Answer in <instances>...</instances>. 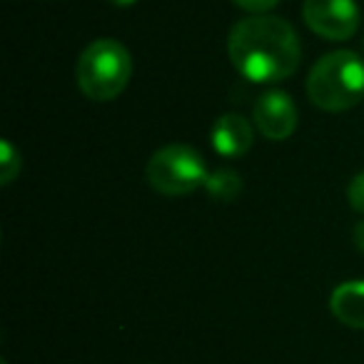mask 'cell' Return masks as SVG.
I'll return each instance as SVG.
<instances>
[{
    "instance_id": "4fadbf2b",
    "label": "cell",
    "mask_w": 364,
    "mask_h": 364,
    "mask_svg": "<svg viewBox=\"0 0 364 364\" xmlns=\"http://www.w3.org/2000/svg\"><path fill=\"white\" fill-rule=\"evenodd\" d=\"M352 240H354V247H357L359 252H364V220H362V223L354 225V230H352Z\"/></svg>"
},
{
    "instance_id": "ba28073f",
    "label": "cell",
    "mask_w": 364,
    "mask_h": 364,
    "mask_svg": "<svg viewBox=\"0 0 364 364\" xmlns=\"http://www.w3.org/2000/svg\"><path fill=\"white\" fill-rule=\"evenodd\" d=\"M332 314L352 329H364V279L339 284L329 297Z\"/></svg>"
},
{
    "instance_id": "52a82bcc",
    "label": "cell",
    "mask_w": 364,
    "mask_h": 364,
    "mask_svg": "<svg viewBox=\"0 0 364 364\" xmlns=\"http://www.w3.org/2000/svg\"><path fill=\"white\" fill-rule=\"evenodd\" d=\"M213 147L223 157H240L252 147L255 142V127L247 117L237 112H225L215 120L213 127Z\"/></svg>"
},
{
    "instance_id": "8992f818",
    "label": "cell",
    "mask_w": 364,
    "mask_h": 364,
    "mask_svg": "<svg viewBox=\"0 0 364 364\" xmlns=\"http://www.w3.org/2000/svg\"><path fill=\"white\" fill-rule=\"evenodd\" d=\"M252 122L259 130V135L267 137V140H287L297 130V105L284 90H267L255 102Z\"/></svg>"
},
{
    "instance_id": "30bf717a",
    "label": "cell",
    "mask_w": 364,
    "mask_h": 364,
    "mask_svg": "<svg viewBox=\"0 0 364 364\" xmlns=\"http://www.w3.org/2000/svg\"><path fill=\"white\" fill-rule=\"evenodd\" d=\"M21 167H23L21 150L11 140H3V145H0V182L11 185L21 175Z\"/></svg>"
},
{
    "instance_id": "9c48e42d",
    "label": "cell",
    "mask_w": 364,
    "mask_h": 364,
    "mask_svg": "<svg viewBox=\"0 0 364 364\" xmlns=\"http://www.w3.org/2000/svg\"><path fill=\"white\" fill-rule=\"evenodd\" d=\"M205 190L208 195L215 200V203H235L237 195L242 193V177L235 170H215L208 175V182H205Z\"/></svg>"
},
{
    "instance_id": "7c38bea8",
    "label": "cell",
    "mask_w": 364,
    "mask_h": 364,
    "mask_svg": "<svg viewBox=\"0 0 364 364\" xmlns=\"http://www.w3.org/2000/svg\"><path fill=\"white\" fill-rule=\"evenodd\" d=\"M279 0H235V6L242 8V11L252 13V16H264L269 13L274 6H277Z\"/></svg>"
},
{
    "instance_id": "3957f363",
    "label": "cell",
    "mask_w": 364,
    "mask_h": 364,
    "mask_svg": "<svg viewBox=\"0 0 364 364\" xmlns=\"http://www.w3.org/2000/svg\"><path fill=\"white\" fill-rule=\"evenodd\" d=\"M132 77V58L120 41L100 38L80 53L75 63V82L85 97L110 102L127 87Z\"/></svg>"
},
{
    "instance_id": "8fae6325",
    "label": "cell",
    "mask_w": 364,
    "mask_h": 364,
    "mask_svg": "<svg viewBox=\"0 0 364 364\" xmlns=\"http://www.w3.org/2000/svg\"><path fill=\"white\" fill-rule=\"evenodd\" d=\"M347 200H349V205H352V210L364 215V172L352 177V182H349V188H347Z\"/></svg>"
},
{
    "instance_id": "6da1fadb",
    "label": "cell",
    "mask_w": 364,
    "mask_h": 364,
    "mask_svg": "<svg viewBox=\"0 0 364 364\" xmlns=\"http://www.w3.org/2000/svg\"><path fill=\"white\" fill-rule=\"evenodd\" d=\"M228 55L232 68L250 82L272 85L287 80L302 60L299 36L284 18L250 16L230 31Z\"/></svg>"
},
{
    "instance_id": "5bb4252c",
    "label": "cell",
    "mask_w": 364,
    "mask_h": 364,
    "mask_svg": "<svg viewBox=\"0 0 364 364\" xmlns=\"http://www.w3.org/2000/svg\"><path fill=\"white\" fill-rule=\"evenodd\" d=\"M110 3H112L115 8H130V6H135L137 0H110Z\"/></svg>"
},
{
    "instance_id": "5b68a950",
    "label": "cell",
    "mask_w": 364,
    "mask_h": 364,
    "mask_svg": "<svg viewBox=\"0 0 364 364\" xmlns=\"http://www.w3.org/2000/svg\"><path fill=\"white\" fill-rule=\"evenodd\" d=\"M302 18L324 41H349L357 33L362 13L354 0H304Z\"/></svg>"
},
{
    "instance_id": "7a4b0ae2",
    "label": "cell",
    "mask_w": 364,
    "mask_h": 364,
    "mask_svg": "<svg viewBox=\"0 0 364 364\" xmlns=\"http://www.w3.org/2000/svg\"><path fill=\"white\" fill-rule=\"evenodd\" d=\"M309 102L327 112H344L364 97V60L354 50H332L307 75Z\"/></svg>"
},
{
    "instance_id": "277c9868",
    "label": "cell",
    "mask_w": 364,
    "mask_h": 364,
    "mask_svg": "<svg viewBox=\"0 0 364 364\" xmlns=\"http://www.w3.org/2000/svg\"><path fill=\"white\" fill-rule=\"evenodd\" d=\"M208 175L210 172L205 167L203 155L185 142H172V145L155 150L145 167L150 188L167 198L195 193L200 185L208 182Z\"/></svg>"
},
{
    "instance_id": "9a60e30c",
    "label": "cell",
    "mask_w": 364,
    "mask_h": 364,
    "mask_svg": "<svg viewBox=\"0 0 364 364\" xmlns=\"http://www.w3.org/2000/svg\"><path fill=\"white\" fill-rule=\"evenodd\" d=\"M3 364H8V362H6V359H3Z\"/></svg>"
}]
</instances>
